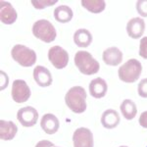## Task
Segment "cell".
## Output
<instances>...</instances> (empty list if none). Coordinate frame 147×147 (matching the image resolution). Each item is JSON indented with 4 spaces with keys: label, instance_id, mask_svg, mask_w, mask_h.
Returning a JSON list of instances; mask_svg holds the SVG:
<instances>
[{
    "label": "cell",
    "instance_id": "obj_11",
    "mask_svg": "<svg viewBox=\"0 0 147 147\" xmlns=\"http://www.w3.org/2000/svg\"><path fill=\"white\" fill-rule=\"evenodd\" d=\"M18 14L11 3L8 1H0V20L4 25H12L17 21Z\"/></svg>",
    "mask_w": 147,
    "mask_h": 147
},
{
    "label": "cell",
    "instance_id": "obj_3",
    "mask_svg": "<svg viewBox=\"0 0 147 147\" xmlns=\"http://www.w3.org/2000/svg\"><path fill=\"white\" fill-rule=\"evenodd\" d=\"M142 73V65L137 59H129L118 70L119 79L127 84L136 82Z\"/></svg>",
    "mask_w": 147,
    "mask_h": 147
},
{
    "label": "cell",
    "instance_id": "obj_5",
    "mask_svg": "<svg viewBox=\"0 0 147 147\" xmlns=\"http://www.w3.org/2000/svg\"><path fill=\"white\" fill-rule=\"evenodd\" d=\"M11 56L19 65L23 67H32L36 62V53L34 50L23 44H16L11 49Z\"/></svg>",
    "mask_w": 147,
    "mask_h": 147
},
{
    "label": "cell",
    "instance_id": "obj_8",
    "mask_svg": "<svg viewBox=\"0 0 147 147\" xmlns=\"http://www.w3.org/2000/svg\"><path fill=\"white\" fill-rule=\"evenodd\" d=\"M17 119L23 127H32L37 123L38 112L32 106H26L17 112Z\"/></svg>",
    "mask_w": 147,
    "mask_h": 147
},
{
    "label": "cell",
    "instance_id": "obj_26",
    "mask_svg": "<svg viewBox=\"0 0 147 147\" xmlns=\"http://www.w3.org/2000/svg\"><path fill=\"white\" fill-rule=\"evenodd\" d=\"M9 84V78L7 76V74L3 71H1V90L5 89L8 86Z\"/></svg>",
    "mask_w": 147,
    "mask_h": 147
},
{
    "label": "cell",
    "instance_id": "obj_6",
    "mask_svg": "<svg viewBox=\"0 0 147 147\" xmlns=\"http://www.w3.org/2000/svg\"><path fill=\"white\" fill-rule=\"evenodd\" d=\"M48 59L50 63L58 70L66 68L69 63V53L61 46H53L48 50Z\"/></svg>",
    "mask_w": 147,
    "mask_h": 147
},
{
    "label": "cell",
    "instance_id": "obj_29",
    "mask_svg": "<svg viewBox=\"0 0 147 147\" xmlns=\"http://www.w3.org/2000/svg\"><path fill=\"white\" fill-rule=\"evenodd\" d=\"M120 147H127V146H120Z\"/></svg>",
    "mask_w": 147,
    "mask_h": 147
},
{
    "label": "cell",
    "instance_id": "obj_17",
    "mask_svg": "<svg viewBox=\"0 0 147 147\" xmlns=\"http://www.w3.org/2000/svg\"><path fill=\"white\" fill-rule=\"evenodd\" d=\"M18 132V127L12 121H0V138L2 140H12Z\"/></svg>",
    "mask_w": 147,
    "mask_h": 147
},
{
    "label": "cell",
    "instance_id": "obj_23",
    "mask_svg": "<svg viewBox=\"0 0 147 147\" xmlns=\"http://www.w3.org/2000/svg\"><path fill=\"white\" fill-rule=\"evenodd\" d=\"M57 1H44V0H38V1H35V0H32V4L34 5V7L35 9H44L46 7H49V6H52L54 4H56Z\"/></svg>",
    "mask_w": 147,
    "mask_h": 147
},
{
    "label": "cell",
    "instance_id": "obj_16",
    "mask_svg": "<svg viewBox=\"0 0 147 147\" xmlns=\"http://www.w3.org/2000/svg\"><path fill=\"white\" fill-rule=\"evenodd\" d=\"M121 122V117L119 113L114 109H108L104 111L101 116V124L105 129H112L119 125Z\"/></svg>",
    "mask_w": 147,
    "mask_h": 147
},
{
    "label": "cell",
    "instance_id": "obj_9",
    "mask_svg": "<svg viewBox=\"0 0 147 147\" xmlns=\"http://www.w3.org/2000/svg\"><path fill=\"white\" fill-rule=\"evenodd\" d=\"M74 147H93V134L87 127H79L73 134Z\"/></svg>",
    "mask_w": 147,
    "mask_h": 147
},
{
    "label": "cell",
    "instance_id": "obj_10",
    "mask_svg": "<svg viewBox=\"0 0 147 147\" xmlns=\"http://www.w3.org/2000/svg\"><path fill=\"white\" fill-rule=\"evenodd\" d=\"M145 32V22L143 19L136 17L132 18L127 24V32L129 37L134 39H139Z\"/></svg>",
    "mask_w": 147,
    "mask_h": 147
},
{
    "label": "cell",
    "instance_id": "obj_12",
    "mask_svg": "<svg viewBox=\"0 0 147 147\" xmlns=\"http://www.w3.org/2000/svg\"><path fill=\"white\" fill-rule=\"evenodd\" d=\"M34 82L41 87L50 86L53 82L50 71L43 66H36L34 69Z\"/></svg>",
    "mask_w": 147,
    "mask_h": 147
},
{
    "label": "cell",
    "instance_id": "obj_28",
    "mask_svg": "<svg viewBox=\"0 0 147 147\" xmlns=\"http://www.w3.org/2000/svg\"><path fill=\"white\" fill-rule=\"evenodd\" d=\"M35 147H54V144L49 140H41L37 142Z\"/></svg>",
    "mask_w": 147,
    "mask_h": 147
},
{
    "label": "cell",
    "instance_id": "obj_20",
    "mask_svg": "<svg viewBox=\"0 0 147 147\" xmlns=\"http://www.w3.org/2000/svg\"><path fill=\"white\" fill-rule=\"evenodd\" d=\"M120 110L122 115L125 117V119L129 121L134 119V117L137 114L136 104L130 99H125V100L122 102V104L120 106Z\"/></svg>",
    "mask_w": 147,
    "mask_h": 147
},
{
    "label": "cell",
    "instance_id": "obj_25",
    "mask_svg": "<svg viewBox=\"0 0 147 147\" xmlns=\"http://www.w3.org/2000/svg\"><path fill=\"white\" fill-rule=\"evenodd\" d=\"M139 56L147 60V36L142 37L139 43Z\"/></svg>",
    "mask_w": 147,
    "mask_h": 147
},
{
    "label": "cell",
    "instance_id": "obj_22",
    "mask_svg": "<svg viewBox=\"0 0 147 147\" xmlns=\"http://www.w3.org/2000/svg\"><path fill=\"white\" fill-rule=\"evenodd\" d=\"M136 11L141 17L147 18V0H138L136 1Z\"/></svg>",
    "mask_w": 147,
    "mask_h": 147
},
{
    "label": "cell",
    "instance_id": "obj_30",
    "mask_svg": "<svg viewBox=\"0 0 147 147\" xmlns=\"http://www.w3.org/2000/svg\"><path fill=\"white\" fill-rule=\"evenodd\" d=\"M54 147H56V146H54Z\"/></svg>",
    "mask_w": 147,
    "mask_h": 147
},
{
    "label": "cell",
    "instance_id": "obj_4",
    "mask_svg": "<svg viewBox=\"0 0 147 147\" xmlns=\"http://www.w3.org/2000/svg\"><path fill=\"white\" fill-rule=\"evenodd\" d=\"M32 34L36 38L40 39L45 43H50L56 39V30L48 20L41 19L36 21L32 26Z\"/></svg>",
    "mask_w": 147,
    "mask_h": 147
},
{
    "label": "cell",
    "instance_id": "obj_2",
    "mask_svg": "<svg viewBox=\"0 0 147 147\" xmlns=\"http://www.w3.org/2000/svg\"><path fill=\"white\" fill-rule=\"evenodd\" d=\"M74 61L80 72L85 76L95 75L99 72V69H100L98 61L89 52L84 50L78 51L75 55Z\"/></svg>",
    "mask_w": 147,
    "mask_h": 147
},
{
    "label": "cell",
    "instance_id": "obj_27",
    "mask_svg": "<svg viewBox=\"0 0 147 147\" xmlns=\"http://www.w3.org/2000/svg\"><path fill=\"white\" fill-rule=\"evenodd\" d=\"M139 125L144 129H147V111H144L143 113H141L140 117H139Z\"/></svg>",
    "mask_w": 147,
    "mask_h": 147
},
{
    "label": "cell",
    "instance_id": "obj_13",
    "mask_svg": "<svg viewBox=\"0 0 147 147\" xmlns=\"http://www.w3.org/2000/svg\"><path fill=\"white\" fill-rule=\"evenodd\" d=\"M40 127L47 134H54L60 127V122L55 115L51 113L44 114L40 121Z\"/></svg>",
    "mask_w": 147,
    "mask_h": 147
},
{
    "label": "cell",
    "instance_id": "obj_21",
    "mask_svg": "<svg viewBox=\"0 0 147 147\" xmlns=\"http://www.w3.org/2000/svg\"><path fill=\"white\" fill-rule=\"evenodd\" d=\"M80 3L84 9L93 14L101 13L106 8V2L103 0H82Z\"/></svg>",
    "mask_w": 147,
    "mask_h": 147
},
{
    "label": "cell",
    "instance_id": "obj_19",
    "mask_svg": "<svg viewBox=\"0 0 147 147\" xmlns=\"http://www.w3.org/2000/svg\"><path fill=\"white\" fill-rule=\"evenodd\" d=\"M74 12L71 7L67 5H61L55 8L54 10V18L58 23L66 24L72 21Z\"/></svg>",
    "mask_w": 147,
    "mask_h": 147
},
{
    "label": "cell",
    "instance_id": "obj_15",
    "mask_svg": "<svg viewBox=\"0 0 147 147\" xmlns=\"http://www.w3.org/2000/svg\"><path fill=\"white\" fill-rule=\"evenodd\" d=\"M108 91V84L103 79L96 78L92 80L89 84V93L96 99L103 98Z\"/></svg>",
    "mask_w": 147,
    "mask_h": 147
},
{
    "label": "cell",
    "instance_id": "obj_24",
    "mask_svg": "<svg viewBox=\"0 0 147 147\" xmlns=\"http://www.w3.org/2000/svg\"><path fill=\"white\" fill-rule=\"evenodd\" d=\"M137 92H138V95L142 98H147V78L139 82L138 86H137Z\"/></svg>",
    "mask_w": 147,
    "mask_h": 147
},
{
    "label": "cell",
    "instance_id": "obj_18",
    "mask_svg": "<svg viewBox=\"0 0 147 147\" xmlns=\"http://www.w3.org/2000/svg\"><path fill=\"white\" fill-rule=\"evenodd\" d=\"M74 42L77 46L86 48L92 42V34L86 28H79L74 34Z\"/></svg>",
    "mask_w": 147,
    "mask_h": 147
},
{
    "label": "cell",
    "instance_id": "obj_7",
    "mask_svg": "<svg viewBox=\"0 0 147 147\" xmlns=\"http://www.w3.org/2000/svg\"><path fill=\"white\" fill-rule=\"evenodd\" d=\"M30 89L27 82L23 80H14L12 84L11 95L16 103H25L30 97Z\"/></svg>",
    "mask_w": 147,
    "mask_h": 147
},
{
    "label": "cell",
    "instance_id": "obj_1",
    "mask_svg": "<svg viewBox=\"0 0 147 147\" xmlns=\"http://www.w3.org/2000/svg\"><path fill=\"white\" fill-rule=\"evenodd\" d=\"M86 92L82 86H73L65 95V103L72 112L82 114L86 110Z\"/></svg>",
    "mask_w": 147,
    "mask_h": 147
},
{
    "label": "cell",
    "instance_id": "obj_14",
    "mask_svg": "<svg viewBox=\"0 0 147 147\" xmlns=\"http://www.w3.org/2000/svg\"><path fill=\"white\" fill-rule=\"evenodd\" d=\"M104 63L108 66H118L123 61V52L118 47H109L102 54Z\"/></svg>",
    "mask_w": 147,
    "mask_h": 147
}]
</instances>
